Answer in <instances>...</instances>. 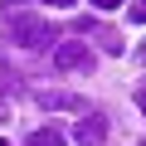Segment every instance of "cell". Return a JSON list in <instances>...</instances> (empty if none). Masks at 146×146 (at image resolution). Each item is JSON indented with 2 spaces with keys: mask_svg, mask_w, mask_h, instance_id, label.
<instances>
[{
  "mask_svg": "<svg viewBox=\"0 0 146 146\" xmlns=\"http://www.w3.org/2000/svg\"><path fill=\"white\" fill-rule=\"evenodd\" d=\"M5 44H20V49H49V44H58V34H54L34 10H15V15H5Z\"/></svg>",
  "mask_w": 146,
  "mask_h": 146,
  "instance_id": "1",
  "label": "cell"
},
{
  "mask_svg": "<svg viewBox=\"0 0 146 146\" xmlns=\"http://www.w3.org/2000/svg\"><path fill=\"white\" fill-rule=\"evenodd\" d=\"M54 68H58V73H83V68H93L88 44H78V39H58V44H54Z\"/></svg>",
  "mask_w": 146,
  "mask_h": 146,
  "instance_id": "2",
  "label": "cell"
},
{
  "mask_svg": "<svg viewBox=\"0 0 146 146\" xmlns=\"http://www.w3.org/2000/svg\"><path fill=\"white\" fill-rule=\"evenodd\" d=\"M73 136H78V146H102V141H107V122H102V112H83V122L73 127Z\"/></svg>",
  "mask_w": 146,
  "mask_h": 146,
  "instance_id": "3",
  "label": "cell"
},
{
  "mask_svg": "<svg viewBox=\"0 0 146 146\" xmlns=\"http://www.w3.org/2000/svg\"><path fill=\"white\" fill-rule=\"evenodd\" d=\"M34 102H39V107H68V112H88V102H83V98H73V93H49V88H44V93H34Z\"/></svg>",
  "mask_w": 146,
  "mask_h": 146,
  "instance_id": "4",
  "label": "cell"
},
{
  "mask_svg": "<svg viewBox=\"0 0 146 146\" xmlns=\"http://www.w3.org/2000/svg\"><path fill=\"white\" fill-rule=\"evenodd\" d=\"M25 146H63V136L54 131V127H39V131H29V141Z\"/></svg>",
  "mask_w": 146,
  "mask_h": 146,
  "instance_id": "5",
  "label": "cell"
},
{
  "mask_svg": "<svg viewBox=\"0 0 146 146\" xmlns=\"http://www.w3.org/2000/svg\"><path fill=\"white\" fill-rule=\"evenodd\" d=\"M98 39H102V49H107V54H122V39H117L112 29H98Z\"/></svg>",
  "mask_w": 146,
  "mask_h": 146,
  "instance_id": "6",
  "label": "cell"
},
{
  "mask_svg": "<svg viewBox=\"0 0 146 146\" xmlns=\"http://www.w3.org/2000/svg\"><path fill=\"white\" fill-rule=\"evenodd\" d=\"M127 20H136V25H146V0H131V10H127Z\"/></svg>",
  "mask_w": 146,
  "mask_h": 146,
  "instance_id": "7",
  "label": "cell"
},
{
  "mask_svg": "<svg viewBox=\"0 0 146 146\" xmlns=\"http://www.w3.org/2000/svg\"><path fill=\"white\" fill-rule=\"evenodd\" d=\"M136 107H141V112H146V78H141V83H136Z\"/></svg>",
  "mask_w": 146,
  "mask_h": 146,
  "instance_id": "8",
  "label": "cell"
},
{
  "mask_svg": "<svg viewBox=\"0 0 146 146\" xmlns=\"http://www.w3.org/2000/svg\"><path fill=\"white\" fill-rule=\"evenodd\" d=\"M44 5H54V10H73L78 0H44Z\"/></svg>",
  "mask_w": 146,
  "mask_h": 146,
  "instance_id": "9",
  "label": "cell"
},
{
  "mask_svg": "<svg viewBox=\"0 0 146 146\" xmlns=\"http://www.w3.org/2000/svg\"><path fill=\"white\" fill-rule=\"evenodd\" d=\"M93 5H98V10H117L122 0H93Z\"/></svg>",
  "mask_w": 146,
  "mask_h": 146,
  "instance_id": "10",
  "label": "cell"
},
{
  "mask_svg": "<svg viewBox=\"0 0 146 146\" xmlns=\"http://www.w3.org/2000/svg\"><path fill=\"white\" fill-rule=\"evenodd\" d=\"M136 58H141V63H146V39H141V44H136Z\"/></svg>",
  "mask_w": 146,
  "mask_h": 146,
  "instance_id": "11",
  "label": "cell"
},
{
  "mask_svg": "<svg viewBox=\"0 0 146 146\" xmlns=\"http://www.w3.org/2000/svg\"><path fill=\"white\" fill-rule=\"evenodd\" d=\"M0 146H10V141H0Z\"/></svg>",
  "mask_w": 146,
  "mask_h": 146,
  "instance_id": "12",
  "label": "cell"
}]
</instances>
